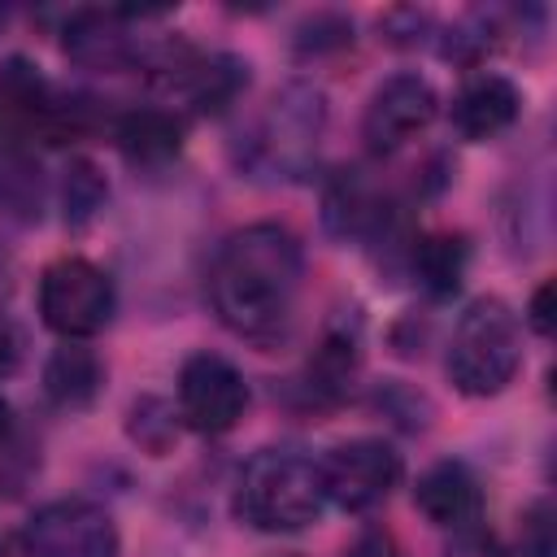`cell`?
<instances>
[{"instance_id":"cell-1","label":"cell","mask_w":557,"mask_h":557,"mask_svg":"<svg viewBox=\"0 0 557 557\" xmlns=\"http://www.w3.org/2000/svg\"><path fill=\"white\" fill-rule=\"evenodd\" d=\"M305 278V252L278 222H252L235 231L209 270L213 313L248 339H270L287 326Z\"/></svg>"},{"instance_id":"cell-2","label":"cell","mask_w":557,"mask_h":557,"mask_svg":"<svg viewBox=\"0 0 557 557\" xmlns=\"http://www.w3.org/2000/svg\"><path fill=\"white\" fill-rule=\"evenodd\" d=\"M322 509H326L322 470L300 448H261L235 483V513L270 535L305 531L322 518Z\"/></svg>"},{"instance_id":"cell-3","label":"cell","mask_w":557,"mask_h":557,"mask_svg":"<svg viewBox=\"0 0 557 557\" xmlns=\"http://www.w3.org/2000/svg\"><path fill=\"white\" fill-rule=\"evenodd\" d=\"M522 331L505 300L479 296L453 326L448 339V379L466 396H496L518 374Z\"/></svg>"},{"instance_id":"cell-4","label":"cell","mask_w":557,"mask_h":557,"mask_svg":"<svg viewBox=\"0 0 557 557\" xmlns=\"http://www.w3.org/2000/svg\"><path fill=\"white\" fill-rule=\"evenodd\" d=\"M326 126V96L313 83H287L274 91L270 109L261 113L252 144H248V165L274 178H300L318 152Z\"/></svg>"},{"instance_id":"cell-5","label":"cell","mask_w":557,"mask_h":557,"mask_svg":"<svg viewBox=\"0 0 557 557\" xmlns=\"http://www.w3.org/2000/svg\"><path fill=\"white\" fill-rule=\"evenodd\" d=\"M113 278L87 257H57L39 274V318L61 339H91L113 318Z\"/></svg>"},{"instance_id":"cell-6","label":"cell","mask_w":557,"mask_h":557,"mask_svg":"<svg viewBox=\"0 0 557 557\" xmlns=\"http://www.w3.org/2000/svg\"><path fill=\"white\" fill-rule=\"evenodd\" d=\"M152 83L161 96L196 113H222L248 87V61L231 52H196L178 44L152 61Z\"/></svg>"},{"instance_id":"cell-7","label":"cell","mask_w":557,"mask_h":557,"mask_svg":"<svg viewBox=\"0 0 557 557\" xmlns=\"http://www.w3.org/2000/svg\"><path fill=\"white\" fill-rule=\"evenodd\" d=\"M318 470L331 505H339L344 513H366L379 500H387V492L400 483V453L387 440L357 435L335 444L318 461Z\"/></svg>"},{"instance_id":"cell-8","label":"cell","mask_w":557,"mask_h":557,"mask_svg":"<svg viewBox=\"0 0 557 557\" xmlns=\"http://www.w3.org/2000/svg\"><path fill=\"white\" fill-rule=\"evenodd\" d=\"M26 557H117V522L78 496L35 509L22 527Z\"/></svg>"},{"instance_id":"cell-9","label":"cell","mask_w":557,"mask_h":557,"mask_svg":"<svg viewBox=\"0 0 557 557\" xmlns=\"http://www.w3.org/2000/svg\"><path fill=\"white\" fill-rule=\"evenodd\" d=\"M248 409L244 374L218 352H191L178 370V418L200 435L231 431Z\"/></svg>"},{"instance_id":"cell-10","label":"cell","mask_w":557,"mask_h":557,"mask_svg":"<svg viewBox=\"0 0 557 557\" xmlns=\"http://www.w3.org/2000/svg\"><path fill=\"white\" fill-rule=\"evenodd\" d=\"M440 113V96L435 87L413 74V70H400L392 78H383L370 100H366V113H361V139L370 152H396L405 148L418 131L431 126V117Z\"/></svg>"},{"instance_id":"cell-11","label":"cell","mask_w":557,"mask_h":557,"mask_svg":"<svg viewBox=\"0 0 557 557\" xmlns=\"http://www.w3.org/2000/svg\"><path fill=\"white\" fill-rule=\"evenodd\" d=\"M413 505L426 522H435L444 531H466V527H479V518H483V487L470 474V466L435 461L431 470L418 474Z\"/></svg>"},{"instance_id":"cell-12","label":"cell","mask_w":557,"mask_h":557,"mask_svg":"<svg viewBox=\"0 0 557 557\" xmlns=\"http://www.w3.org/2000/svg\"><path fill=\"white\" fill-rule=\"evenodd\" d=\"M126 9H83L65 22V57L87 70H126L135 61V39L126 30Z\"/></svg>"},{"instance_id":"cell-13","label":"cell","mask_w":557,"mask_h":557,"mask_svg":"<svg viewBox=\"0 0 557 557\" xmlns=\"http://www.w3.org/2000/svg\"><path fill=\"white\" fill-rule=\"evenodd\" d=\"M522 113V91L505 74H474L453 96V126L466 139H496Z\"/></svg>"},{"instance_id":"cell-14","label":"cell","mask_w":557,"mask_h":557,"mask_svg":"<svg viewBox=\"0 0 557 557\" xmlns=\"http://www.w3.org/2000/svg\"><path fill=\"white\" fill-rule=\"evenodd\" d=\"M113 135L135 165H165L183 148V122L170 109H131Z\"/></svg>"},{"instance_id":"cell-15","label":"cell","mask_w":557,"mask_h":557,"mask_svg":"<svg viewBox=\"0 0 557 557\" xmlns=\"http://www.w3.org/2000/svg\"><path fill=\"white\" fill-rule=\"evenodd\" d=\"M100 383H104V366H100V357H96L91 348H83V344L57 348V352L48 357V366H44V392H48L57 405H65V409L91 405V396L100 392Z\"/></svg>"},{"instance_id":"cell-16","label":"cell","mask_w":557,"mask_h":557,"mask_svg":"<svg viewBox=\"0 0 557 557\" xmlns=\"http://www.w3.org/2000/svg\"><path fill=\"white\" fill-rule=\"evenodd\" d=\"M413 261V274L418 283L431 292V296H453L466 278V265H470V248L461 235H426L413 244L409 252Z\"/></svg>"},{"instance_id":"cell-17","label":"cell","mask_w":557,"mask_h":557,"mask_svg":"<svg viewBox=\"0 0 557 557\" xmlns=\"http://www.w3.org/2000/svg\"><path fill=\"white\" fill-rule=\"evenodd\" d=\"M326 222L339 235H366L370 226L383 222V205L357 174H339L326 191Z\"/></svg>"},{"instance_id":"cell-18","label":"cell","mask_w":557,"mask_h":557,"mask_svg":"<svg viewBox=\"0 0 557 557\" xmlns=\"http://www.w3.org/2000/svg\"><path fill=\"white\" fill-rule=\"evenodd\" d=\"M104 196H109V183H104V174H100L91 161L78 157V161L65 165L61 205H65V222H70V226H87V222L100 213Z\"/></svg>"},{"instance_id":"cell-19","label":"cell","mask_w":557,"mask_h":557,"mask_svg":"<svg viewBox=\"0 0 557 557\" xmlns=\"http://www.w3.org/2000/svg\"><path fill=\"white\" fill-rule=\"evenodd\" d=\"M357 361H361V348H357V335L348 331H326L309 374H313V387L318 392H344L348 379L357 374Z\"/></svg>"},{"instance_id":"cell-20","label":"cell","mask_w":557,"mask_h":557,"mask_svg":"<svg viewBox=\"0 0 557 557\" xmlns=\"http://www.w3.org/2000/svg\"><path fill=\"white\" fill-rule=\"evenodd\" d=\"M35 174L39 170H30V161L0 152V205L17 209L22 218H35L39 213V178Z\"/></svg>"},{"instance_id":"cell-21","label":"cell","mask_w":557,"mask_h":557,"mask_svg":"<svg viewBox=\"0 0 557 557\" xmlns=\"http://www.w3.org/2000/svg\"><path fill=\"white\" fill-rule=\"evenodd\" d=\"M522 557H557V522H553V505L535 500L527 509L522 522Z\"/></svg>"},{"instance_id":"cell-22","label":"cell","mask_w":557,"mask_h":557,"mask_svg":"<svg viewBox=\"0 0 557 557\" xmlns=\"http://www.w3.org/2000/svg\"><path fill=\"white\" fill-rule=\"evenodd\" d=\"M444 557H505V548H500V540H496L492 531L466 527V531H453Z\"/></svg>"},{"instance_id":"cell-23","label":"cell","mask_w":557,"mask_h":557,"mask_svg":"<svg viewBox=\"0 0 557 557\" xmlns=\"http://www.w3.org/2000/svg\"><path fill=\"white\" fill-rule=\"evenodd\" d=\"M344 557H405V553H400V544H396L387 531H366V535H357V540L348 544Z\"/></svg>"},{"instance_id":"cell-24","label":"cell","mask_w":557,"mask_h":557,"mask_svg":"<svg viewBox=\"0 0 557 557\" xmlns=\"http://www.w3.org/2000/svg\"><path fill=\"white\" fill-rule=\"evenodd\" d=\"M527 322L535 326V335H553V283H544V287L531 296Z\"/></svg>"},{"instance_id":"cell-25","label":"cell","mask_w":557,"mask_h":557,"mask_svg":"<svg viewBox=\"0 0 557 557\" xmlns=\"http://www.w3.org/2000/svg\"><path fill=\"white\" fill-rule=\"evenodd\" d=\"M13 135H22V126H17V122H13V113L0 104V152L9 148V139H13Z\"/></svg>"},{"instance_id":"cell-26","label":"cell","mask_w":557,"mask_h":557,"mask_svg":"<svg viewBox=\"0 0 557 557\" xmlns=\"http://www.w3.org/2000/svg\"><path fill=\"white\" fill-rule=\"evenodd\" d=\"M9 426H13V413H9V400L0 396V444L9 440Z\"/></svg>"},{"instance_id":"cell-27","label":"cell","mask_w":557,"mask_h":557,"mask_svg":"<svg viewBox=\"0 0 557 557\" xmlns=\"http://www.w3.org/2000/svg\"><path fill=\"white\" fill-rule=\"evenodd\" d=\"M0 557H4V544H0Z\"/></svg>"}]
</instances>
